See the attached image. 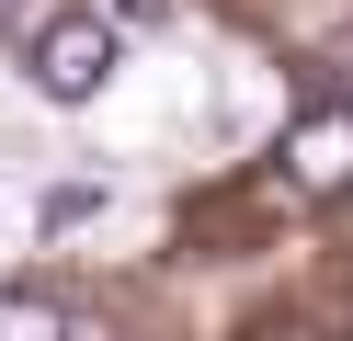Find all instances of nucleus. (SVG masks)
Here are the masks:
<instances>
[{
	"label": "nucleus",
	"mask_w": 353,
	"mask_h": 341,
	"mask_svg": "<svg viewBox=\"0 0 353 341\" xmlns=\"http://www.w3.org/2000/svg\"><path fill=\"white\" fill-rule=\"evenodd\" d=\"M125 68V34L103 12H46L23 34V80L46 91V103H103V80Z\"/></svg>",
	"instance_id": "obj_1"
},
{
	"label": "nucleus",
	"mask_w": 353,
	"mask_h": 341,
	"mask_svg": "<svg viewBox=\"0 0 353 341\" xmlns=\"http://www.w3.org/2000/svg\"><path fill=\"white\" fill-rule=\"evenodd\" d=\"M274 182L307 194V205H342L353 194V103H307L285 125V148H274Z\"/></svg>",
	"instance_id": "obj_2"
},
{
	"label": "nucleus",
	"mask_w": 353,
	"mask_h": 341,
	"mask_svg": "<svg viewBox=\"0 0 353 341\" xmlns=\"http://www.w3.org/2000/svg\"><path fill=\"white\" fill-rule=\"evenodd\" d=\"M69 330H80V318L57 307L46 285H0V341H69Z\"/></svg>",
	"instance_id": "obj_3"
},
{
	"label": "nucleus",
	"mask_w": 353,
	"mask_h": 341,
	"mask_svg": "<svg viewBox=\"0 0 353 341\" xmlns=\"http://www.w3.org/2000/svg\"><path fill=\"white\" fill-rule=\"evenodd\" d=\"M34 216H46V227H80V216H103V182H57Z\"/></svg>",
	"instance_id": "obj_4"
},
{
	"label": "nucleus",
	"mask_w": 353,
	"mask_h": 341,
	"mask_svg": "<svg viewBox=\"0 0 353 341\" xmlns=\"http://www.w3.org/2000/svg\"><path fill=\"white\" fill-rule=\"evenodd\" d=\"M34 23H46L34 0H0V34H34Z\"/></svg>",
	"instance_id": "obj_5"
},
{
	"label": "nucleus",
	"mask_w": 353,
	"mask_h": 341,
	"mask_svg": "<svg viewBox=\"0 0 353 341\" xmlns=\"http://www.w3.org/2000/svg\"><path fill=\"white\" fill-rule=\"evenodd\" d=\"M330 68H342V80H353V34H342V45H330Z\"/></svg>",
	"instance_id": "obj_6"
},
{
	"label": "nucleus",
	"mask_w": 353,
	"mask_h": 341,
	"mask_svg": "<svg viewBox=\"0 0 353 341\" xmlns=\"http://www.w3.org/2000/svg\"><path fill=\"white\" fill-rule=\"evenodd\" d=\"M69 341H114V330H92V318H80V330H69Z\"/></svg>",
	"instance_id": "obj_7"
}]
</instances>
